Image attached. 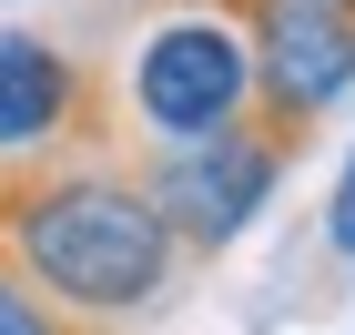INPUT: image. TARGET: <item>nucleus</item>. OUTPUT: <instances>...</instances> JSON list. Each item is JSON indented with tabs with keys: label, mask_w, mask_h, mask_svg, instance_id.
I'll return each mask as SVG.
<instances>
[{
	"label": "nucleus",
	"mask_w": 355,
	"mask_h": 335,
	"mask_svg": "<svg viewBox=\"0 0 355 335\" xmlns=\"http://www.w3.org/2000/svg\"><path fill=\"white\" fill-rule=\"evenodd\" d=\"M0 244L31 264V284L51 305L92 315H142L173 284L183 244H173L163 203L142 194L132 163L112 153H31V163H0Z\"/></svg>",
	"instance_id": "obj_1"
},
{
	"label": "nucleus",
	"mask_w": 355,
	"mask_h": 335,
	"mask_svg": "<svg viewBox=\"0 0 355 335\" xmlns=\"http://www.w3.org/2000/svg\"><path fill=\"white\" fill-rule=\"evenodd\" d=\"M0 335H102V325L71 315V305H51V295L31 284V264L0 244Z\"/></svg>",
	"instance_id": "obj_6"
},
{
	"label": "nucleus",
	"mask_w": 355,
	"mask_h": 335,
	"mask_svg": "<svg viewBox=\"0 0 355 335\" xmlns=\"http://www.w3.org/2000/svg\"><path fill=\"white\" fill-rule=\"evenodd\" d=\"M132 112L142 132H214V122H234V112H254V51H244V21L223 10V0H203V10H173V21L142 31L132 51Z\"/></svg>",
	"instance_id": "obj_3"
},
{
	"label": "nucleus",
	"mask_w": 355,
	"mask_h": 335,
	"mask_svg": "<svg viewBox=\"0 0 355 335\" xmlns=\"http://www.w3.org/2000/svg\"><path fill=\"white\" fill-rule=\"evenodd\" d=\"M112 142V102L61 41L0 31V163L31 153H102Z\"/></svg>",
	"instance_id": "obj_5"
},
{
	"label": "nucleus",
	"mask_w": 355,
	"mask_h": 335,
	"mask_svg": "<svg viewBox=\"0 0 355 335\" xmlns=\"http://www.w3.org/2000/svg\"><path fill=\"white\" fill-rule=\"evenodd\" d=\"M223 10L244 21V51H254V112L304 142L355 92V21L325 0H223Z\"/></svg>",
	"instance_id": "obj_4"
},
{
	"label": "nucleus",
	"mask_w": 355,
	"mask_h": 335,
	"mask_svg": "<svg viewBox=\"0 0 355 335\" xmlns=\"http://www.w3.org/2000/svg\"><path fill=\"white\" fill-rule=\"evenodd\" d=\"M325 10H345V21H355V0H325Z\"/></svg>",
	"instance_id": "obj_8"
},
{
	"label": "nucleus",
	"mask_w": 355,
	"mask_h": 335,
	"mask_svg": "<svg viewBox=\"0 0 355 335\" xmlns=\"http://www.w3.org/2000/svg\"><path fill=\"white\" fill-rule=\"evenodd\" d=\"M325 244L355 264V153H345V173H335V203H325Z\"/></svg>",
	"instance_id": "obj_7"
},
{
	"label": "nucleus",
	"mask_w": 355,
	"mask_h": 335,
	"mask_svg": "<svg viewBox=\"0 0 355 335\" xmlns=\"http://www.w3.org/2000/svg\"><path fill=\"white\" fill-rule=\"evenodd\" d=\"M295 153L304 142L274 132L264 112H234V122H214V132H173V142L153 132V142H132L122 163L142 173V194L163 203L173 244H183V264H193V254L244 244V223L274 203V183L295 173Z\"/></svg>",
	"instance_id": "obj_2"
}]
</instances>
